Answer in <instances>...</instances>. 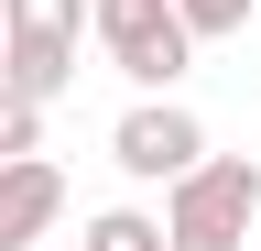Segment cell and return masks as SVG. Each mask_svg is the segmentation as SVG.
<instances>
[{"label": "cell", "instance_id": "5", "mask_svg": "<svg viewBox=\"0 0 261 251\" xmlns=\"http://www.w3.org/2000/svg\"><path fill=\"white\" fill-rule=\"evenodd\" d=\"M0 77H11L22 87V99H65V87H76V44H65V33H0Z\"/></svg>", "mask_w": 261, "mask_h": 251}, {"label": "cell", "instance_id": "11", "mask_svg": "<svg viewBox=\"0 0 261 251\" xmlns=\"http://www.w3.org/2000/svg\"><path fill=\"white\" fill-rule=\"evenodd\" d=\"M33 251H44V240H33Z\"/></svg>", "mask_w": 261, "mask_h": 251}, {"label": "cell", "instance_id": "9", "mask_svg": "<svg viewBox=\"0 0 261 251\" xmlns=\"http://www.w3.org/2000/svg\"><path fill=\"white\" fill-rule=\"evenodd\" d=\"M174 22H185L196 44H228V33L250 22V0H174Z\"/></svg>", "mask_w": 261, "mask_h": 251}, {"label": "cell", "instance_id": "4", "mask_svg": "<svg viewBox=\"0 0 261 251\" xmlns=\"http://www.w3.org/2000/svg\"><path fill=\"white\" fill-rule=\"evenodd\" d=\"M55 218H65V175L44 153H0V251L55 240Z\"/></svg>", "mask_w": 261, "mask_h": 251}, {"label": "cell", "instance_id": "10", "mask_svg": "<svg viewBox=\"0 0 261 251\" xmlns=\"http://www.w3.org/2000/svg\"><path fill=\"white\" fill-rule=\"evenodd\" d=\"M163 251H250V240H218V230H163Z\"/></svg>", "mask_w": 261, "mask_h": 251}, {"label": "cell", "instance_id": "7", "mask_svg": "<svg viewBox=\"0 0 261 251\" xmlns=\"http://www.w3.org/2000/svg\"><path fill=\"white\" fill-rule=\"evenodd\" d=\"M0 33H87V0H0Z\"/></svg>", "mask_w": 261, "mask_h": 251}, {"label": "cell", "instance_id": "6", "mask_svg": "<svg viewBox=\"0 0 261 251\" xmlns=\"http://www.w3.org/2000/svg\"><path fill=\"white\" fill-rule=\"evenodd\" d=\"M76 251H163V218H142V208H98Z\"/></svg>", "mask_w": 261, "mask_h": 251}, {"label": "cell", "instance_id": "8", "mask_svg": "<svg viewBox=\"0 0 261 251\" xmlns=\"http://www.w3.org/2000/svg\"><path fill=\"white\" fill-rule=\"evenodd\" d=\"M0 153H44V99H22L0 77Z\"/></svg>", "mask_w": 261, "mask_h": 251}, {"label": "cell", "instance_id": "2", "mask_svg": "<svg viewBox=\"0 0 261 251\" xmlns=\"http://www.w3.org/2000/svg\"><path fill=\"white\" fill-rule=\"evenodd\" d=\"M250 218H261V164H250V153H196V164L163 186V230L250 240Z\"/></svg>", "mask_w": 261, "mask_h": 251}, {"label": "cell", "instance_id": "3", "mask_svg": "<svg viewBox=\"0 0 261 251\" xmlns=\"http://www.w3.org/2000/svg\"><path fill=\"white\" fill-rule=\"evenodd\" d=\"M196 153H207V120H196L174 87H163V99H130V109H120V131H109V164H120L130 186H174Z\"/></svg>", "mask_w": 261, "mask_h": 251}, {"label": "cell", "instance_id": "1", "mask_svg": "<svg viewBox=\"0 0 261 251\" xmlns=\"http://www.w3.org/2000/svg\"><path fill=\"white\" fill-rule=\"evenodd\" d=\"M87 33L109 44V66L142 87V99H163V87L196 66V33L174 22V0H87Z\"/></svg>", "mask_w": 261, "mask_h": 251}]
</instances>
